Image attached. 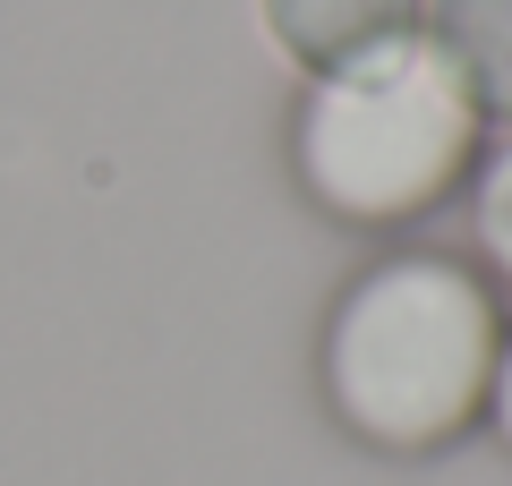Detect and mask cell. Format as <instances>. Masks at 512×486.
I'll list each match as a JSON object with an SVG mask.
<instances>
[{
    "label": "cell",
    "mask_w": 512,
    "mask_h": 486,
    "mask_svg": "<svg viewBox=\"0 0 512 486\" xmlns=\"http://www.w3.org/2000/svg\"><path fill=\"white\" fill-rule=\"evenodd\" d=\"M504 359V299L478 265L436 248H393L325 316V410L350 444L427 461L487 427V384Z\"/></svg>",
    "instance_id": "6da1fadb"
},
{
    "label": "cell",
    "mask_w": 512,
    "mask_h": 486,
    "mask_svg": "<svg viewBox=\"0 0 512 486\" xmlns=\"http://www.w3.org/2000/svg\"><path fill=\"white\" fill-rule=\"evenodd\" d=\"M487 145V111L436 52V35H402L342 69L308 77L291 120V171L308 205L350 231H402L461 197Z\"/></svg>",
    "instance_id": "7a4b0ae2"
},
{
    "label": "cell",
    "mask_w": 512,
    "mask_h": 486,
    "mask_svg": "<svg viewBox=\"0 0 512 486\" xmlns=\"http://www.w3.org/2000/svg\"><path fill=\"white\" fill-rule=\"evenodd\" d=\"M256 9H265V35L282 43V60H299L308 77L427 26V0H256Z\"/></svg>",
    "instance_id": "3957f363"
},
{
    "label": "cell",
    "mask_w": 512,
    "mask_h": 486,
    "mask_svg": "<svg viewBox=\"0 0 512 486\" xmlns=\"http://www.w3.org/2000/svg\"><path fill=\"white\" fill-rule=\"evenodd\" d=\"M427 35L487 120H512V0H427Z\"/></svg>",
    "instance_id": "277c9868"
},
{
    "label": "cell",
    "mask_w": 512,
    "mask_h": 486,
    "mask_svg": "<svg viewBox=\"0 0 512 486\" xmlns=\"http://www.w3.org/2000/svg\"><path fill=\"white\" fill-rule=\"evenodd\" d=\"M470 239L495 265V282H512V137L470 171Z\"/></svg>",
    "instance_id": "5b68a950"
},
{
    "label": "cell",
    "mask_w": 512,
    "mask_h": 486,
    "mask_svg": "<svg viewBox=\"0 0 512 486\" xmlns=\"http://www.w3.org/2000/svg\"><path fill=\"white\" fill-rule=\"evenodd\" d=\"M487 427L512 452V324H504V359H495V384H487Z\"/></svg>",
    "instance_id": "8992f818"
}]
</instances>
